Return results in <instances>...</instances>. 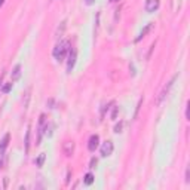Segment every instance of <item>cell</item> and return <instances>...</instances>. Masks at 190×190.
Returning a JSON list of instances; mask_svg holds the SVG:
<instances>
[{
    "instance_id": "484cf974",
    "label": "cell",
    "mask_w": 190,
    "mask_h": 190,
    "mask_svg": "<svg viewBox=\"0 0 190 190\" xmlns=\"http://www.w3.org/2000/svg\"><path fill=\"white\" fill-rule=\"evenodd\" d=\"M85 2H86V5H92L94 3V0H85Z\"/></svg>"
},
{
    "instance_id": "ba28073f",
    "label": "cell",
    "mask_w": 190,
    "mask_h": 190,
    "mask_svg": "<svg viewBox=\"0 0 190 190\" xmlns=\"http://www.w3.org/2000/svg\"><path fill=\"white\" fill-rule=\"evenodd\" d=\"M98 143H99L98 135H97V134L91 135V138H89V141H88V150H89V152H95V149L98 147Z\"/></svg>"
},
{
    "instance_id": "8fae6325",
    "label": "cell",
    "mask_w": 190,
    "mask_h": 190,
    "mask_svg": "<svg viewBox=\"0 0 190 190\" xmlns=\"http://www.w3.org/2000/svg\"><path fill=\"white\" fill-rule=\"evenodd\" d=\"M9 140H10V135L6 134L3 137V140L0 141V153H5V150H6V147H8V144H9Z\"/></svg>"
},
{
    "instance_id": "8992f818",
    "label": "cell",
    "mask_w": 190,
    "mask_h": 190,
    "mask_svg": "<svg viewBox=\"0 0 190 190\" xmlns=\"http://www.w3.org/2000/svg\"><path fill=\"white\" fill-rule=\"evenodd\" d=\"M63 153H64L67 157L71 156V155L75 153V141H70V140L64 141V144H63Z\"/></svg>"
},
{
    "instance_id": "9c48e42d",
    "label": "cell",
    "mask_w": 190,
    "mask_h": 190,
    "mask_svg": "<svg viewBox=\"0 0 190 190\" xmlns=\"http://www.w3.org/2000/svg\"><path fill=\"white\" fill-rule=\"evenodd\" d=\"M21 70H22L21 64H17V66L14 67V70H12V73H10V80H12V82H17L18 79L21 77V73H22Z\"/></svg>"
},
{
    "instance_id": "cb8c5ba5",
    "label": "cell",
    "mask_w": 190,
    "mask_h": 190,
    "mask_svg": "<svg viewBox=\"0 0 190 190\" xmlns=\"http://www.w3.org/2000/svg\"><path fill=\"white\" fill-rule=\"evenodd\" d=\"M186 119H187V120L190 119V116H189V103L186 104Z\"/></svg>"
},
{
    "instance_id": "f1b7e54d",
    "label": "cell",
    "mask_w": 190,
    "mask_h": 190,
    "mask_svg": "<svg viewBox=\"0 0 190 190\" xmlns=\"http://www.w3.org/2000/svg\"><path fill=\"white\" fill-rule=\"evenodd\" d=\"M2 165H3V162H2V160H0V168H2Z\"/></svg>"
},
{
    "instance_id": "ffe728a7",
    "label": "cell",
    "mask_w": 190,
    "mask_h": 190,
    "mask_svg": "<svg viewBox=\"0 0 190 190\" xmlns=\"http://www.w3.org/2000/svg\"><path fill=\"white\" fill-rule=\"evenodd\" d=\"M46 106H48L49 108H55V107H54V106H55V101H54V98H49V99H48Z\"/></svg>"
},
{
    "instance_id": "9a60e30c",
    "label": "cell",
    "mask_w": 190,
    "mask_h": 190,
    "mask_svg": "<svg viewBox=\"0 0 190 190\" xmlns=\"http://www.w3.org/2000/svg\"><path fill=\"white\" fill-rule=\"evenodd\" d=\"M83 183H85L86 186H91L92 183H94V175H92L91 172L86 174V175H85V178H83Z\"/></svg>"
},
{
    "instance_id": "4fadbf2b",
    "label": "cell",
    "mask_w": 190,
    "mask_h": 190,
    "mask_svg": "<svg viewBox=\"0 0 190 190\" xmlns=\"http://www.w3.org/2000/svg\"><path fill=\"white\" fill-rule=\"evenodd\" d=\"M66 27H67V21H63L61 25L57 28V37H59V39L63 37V34H64V31H66Z\"/></svg>"
},
{
    "instance_id": "e0dca14e",
    "label": "cell",
    "mask_w": 190,
    "mask_h": 190,
    "mask_svg": "<svg viewBox=\"0 0 190 190\" xmlns=\"http://www.w3.org/2000/svg\"><path fill=\"white\" fill-rule=\"evenodd\" d=\"M30 92H31V89L28 88L27 89V92H25V99H24V107H27L28 106V98H30Z\"/></svg>"
},
{
    "instance_id": "7a4b0ae2",
    "label": "cell",
    "mask_w": 190,
    "mask_h": 190,
    "mask_svg": "<svg viewBox=\"0 0 190 190\" xmlns=\"http://www.w3.org/2000/svg\"><path fill=\"white\" fill-rule=\"evenodd\" d=\"M177 77H178V76L175 75L172 79H171V80H169V82H168L165 86L162 88V91H160L159 97H157V101H156L157 106H160V104H162V103L166 99V97H168V94H169V91H171V88H172V85H174V82H175V79H177Z\"/></svg>"
},
{
    "instance_id": "7402d4cb",
    "label": "cell",
    "mask_w": 190,
    "mask_h": 190,
    "mask_svg": "<svg viewBox=\"0 0 190 190\" xmlns=\"http://www.w3.org/2000/svg\"><path fill=\"white\" fill-rule=\"evenodd\" d=\"M97 164H98V160H97L95 157H92V159H91V164H89V168H95V166H97Z\"/></svg>"
},
{
    "instance_id": "30bf717a",
    "label": "cell",
    "mask_w": 190,
    "mask_h": 190,
    "mask_svg": "<svg viewBox=\"0 0 190 190\" xmlns=\"http://www.w3.org/2000/svg\"><path fill=\"white\" fill-rule=\"evenodd\" d=\"M153 27H155V24H153V22H150V24H147V25H146V27L143 28V31H141V33L138 34V37L135 39V42H140L141 39H143V37H144V36H146V34H147V33H149V31H150V30L153 28Z\"/></svg>"
},
{
    "instance_id": "ac0fdd59",
    "label": "cell",
    "mask_w": 190,
    "mask_h": 190,
    "mask_svg": "<svg viewBox=\"0 0 190 190\" xmlns=\"http://www.w3.org/2000/svg\"><path fill=\"white\" fill-rule=\"evenodd\" d=\"M122 128H123V122H120L119 125H116V126H115V132H116V134L122 132Z\"/></svg>"
},
{
    "instance_id": "5b68a950",
    "label": "cell",
    "mask_w": 190,
    "mask_h": 190,
    "mask_svg": "<svg viewBox=\"0 0 190 190\" xmlns=\"http://www.w3.org/2000/svg\"><path fill=\"white\" fill-rule=\"evenodd\" d=\"M76 58H77L76 49H70V52H68V61H67V71H68V73H71V70L75 68Z\"/></svg>"
},
{
    "instance_id": "52a82bcc",
    "label": "cell",
    "mask_w": 190,
    "mask_h": 190,
    "mask_svg": "<svg viewBox=\"0 0 190 190\" xmlns=\"http://www.w3.org/2000/svg\"><path fill=\"white\" fill-rule=\"evenodd\" d=\"M159 6H160V0H146V10H147L149 14L157 10Z\"/></svg>"
},
{
    "instance_id": "d4e9b609",
    "label": "cell",
    "mask_w": 190,
    "mask_h": 190,
    "mask_svg": "<svg viewBox=\"0 0 190 190\" xmlns=\"http://www.w3.org/2000/svg\"><path fill=\"white\" fill-rule=\"evenodd\" d=\"M70 174H71V172H70V171H68V172H67V178H66V183H67V184H68V183H70Z\"/></svg>"
},
{
    "instance_id": "277c9868",
    "label": "cell",
    "mask_w": 190,
    "mask_h": 190,
    "mask_svg": "<svg viewBox=\"0 0 190 190\" xmlns=\"http://www.w3.org/2000/svg\"><path fill=\"white\" fill-rule=\"evenodd\" d=\"M113 150H115V146H113V141H106L103 146H101V156L103 157H107L110 156L111 153H113Z\"/></svg>"
},
{
    "instance_id": "3957f363",
    "label": "cell",
    "mask_w": 190,
    "mask_h": 190,
    "mask_svg": "<svg viewBox=\"0 0 190 190\" xmlns=\"http://www.w3.org/2000/svg\"><path fill=\"white\" fill-rule=\"evenodd\" d=\"M46 126H48V117H46V115H40V119H39V138H37V144H40L42 135L45 134Z\"/></svg>"
},
{
    "instance_id": "4316f807",
    "label": "cell",
    "mask_w": 190,
    "mask_h": 190,
    "mask_svg": "<svg viewBox=\"0 0 190 190\" xmlns=\"http://www.w3.org/2000/svg\"><path fill=\"white\" fill-rule=\"evenodd\" d=\"M110 2H111V3H116V2H119V0H110Z\"/></svg>"
},
{
    "instance_id": "6da1fadb",
    "label": "cell",
    "mask_w": 190,
    "mask_h": 190,
    "mask_svg": "<svg viewBox=\"0 0 190 190\" xmlns=\"http://www.w3.org/2000/svg\"><path fill=\"white\" fill-rule=\"evenodd\" d=\"M68 52H70V43L67 40H61L59 43L55 45V48L52 51V55L57 61H63Z\"/></svg>"
},
{
    "instance_id": "7c38bea8",
    "label": "cell",
    "mask_w": 190,
    "mask_h": 190,
    "mask_svg": "<svg viewBox=\"0 0 190 190\" xmlns=\"http://www.w3.org/2000/svg\"><path fill=\"white\" fill-rule=\"evenodd\" d=\"M30 131H31V129H30V126H28V128H27V132H25V153H28V152H30Z\"/></svg>"
},
{
    "instance_id": "603a6c76",
    "label": "cell",
    "mask_w": 190,
    "mask_h": 190,
    "mask_svg": "<svg viewBox=\"0 0 190 190\" xmlns=\"http://www.w3.org/2000/svg\"><path fill=\"white\" fill-rule=\"evenodd\" d=\"M186 183H187V184L190 183V169L189 168L186 169Z\"/></svg>"
},
{
    "instance_id": "2e32d148",
    "label": "cell",
    "mask_w": 190,
    "mask_h": 190,
    "mask_svg": "<svg viewBox=\"0 0 190 190\" xmlns=\"http://www.w3.org/2000/svg\"><path fill=\"white\" fill-rule=\"evenodd\" d=\"M10 89H12V82H10V83H6V85L3 86V89H2V92H3V94H8V92L10 91Z\"/></svg>"
},
{
    "instance_id": "83f0119b",
    "label": "cell",
    "mask_w": 190,
    "mask_h": 190,
    "mask_svg": "<svg viewBox=\"0 0 190 190\" xmlns=\"http://www.w3.org/2000/svg\"><path fill=\"white\" fill-rule=\"evenodd\" d=\"M3 2H5V0H0V6H2V5H3Z\"/></svg>"
},
{
    "instance_id": "5bb4252c",
    "label": "cell",
    "mask_w": 190,
    "mask_h": 190,
    "mask_svg": "<svg viewBox=\"0 0 190 190\" xmlns=\"http://www.w3.org/2000/svg\"><path fill=\"white\" fill-rule=\"evenodd\" d=\"M45 159H46V155H45V153H40L39 157L36 159V166H37V168H42L43 164H45Z\"/></svg>"
},
{
    "instance_id": "d6986e66",
    "label": "cell",
    "mask_w": 190,
    "mask_h": 190,
    "mask_svg": "<svg viewBox=\"0 0 190 190\" xmlns=\"http://www.w3.org/2000/svg\"><path fill=\"white\" fill-rule=\"evenodd\" d=\"M117 113H119V107H115V108H113V111H111V119H113V120H116Z\"/></svg>"
},
{
    "instance_id": "44dd1931",
    "label": "cell",
    "mask_w": 190,
    "mask_h": 190,
    "mask_svg": "<svg viewBox=\"0 0 190 190\" xmlns=\"http://www.w3.org/2000/svg\"><path fill=\"white\" fill-rule=\"evenodd\" d=\"M141 104H143V98H140V101H138V106H137V110H135V115H134V117H137V116H138V111H140Z\"/></svg>"
}]
</instances>
